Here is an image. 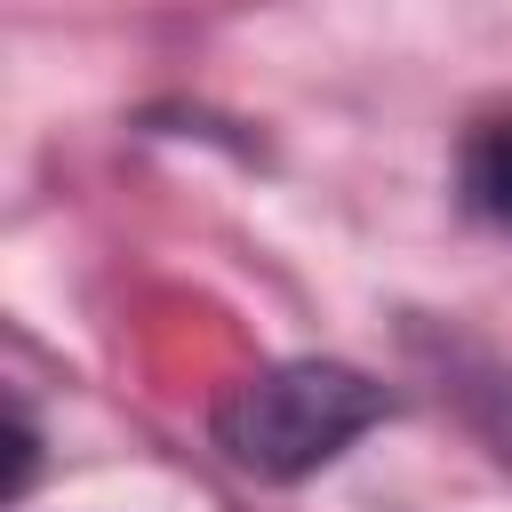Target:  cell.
<instances>
[{"label":"cell","instance_id":"1","mask_svg":"<svg viewBox=\"0 0 512 512\" xmlns=\"http://www.w3.org/2000/svg\"><path fill=\"white\" fill-rule=\"evenodd\" d=\"M384 384H368L360 368H336V360H288V368H264L248 376L216 432L232 448V464L264 472V480H304L320 472L328 456H344L376 416H384Z\"/></svg>","mask_w":512,"mask_h":512},{"label":"cell","instance_id":"2","mask_svg":"<svg viewBox=\"0 0 512 512\" xmlns=\"http://www.w3.org/2000/svg\"><path fill=\"white\" fill-rule=\"evenodd\" d=\"M464 200L496 224H512V120H488L464 144Z\"/></svg>","mask_w":512,"mask_h":512}]
</instances>
